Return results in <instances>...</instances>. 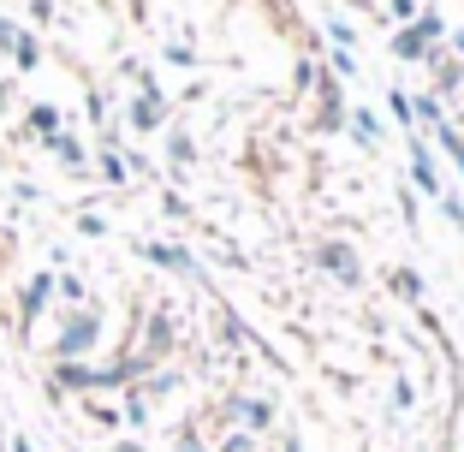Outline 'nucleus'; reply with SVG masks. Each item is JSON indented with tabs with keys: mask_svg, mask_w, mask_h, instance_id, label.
I'll use <instances>...</instances> for the list:
<instances>
[{
	"mask_svg": "<svg viewBox=\"0 0 464 452\" xmlns=\"http://www.w3.org/2000/svg\"><path fill=\"white\" fill-rule=\"evenodd\" d=\"M90 340H96V322H72L66 328V351H83Z\"/></svg>",
	"mask_w": 464,
	"mask_h": 452,
	"instance_id": "f03ea898",
	"label": "nucleus"
},
{
	"mask_svg": "<svg viewBox=\"0 0 464 452\" xmlns=\"http://www.w3.org/2000/svg\"><path fill=\"white\" fill-rule=\"evenodd\" d=\"M0 42H6V48H13V54L24 60V66H30V60H36V42H30V36H18L13 24H0Z\"/></svg>",
	"mask_w": 464,
	"mask_h": 452,
	"instance_id": "f257e3e1",
	"label": "nucleus"
},
{
	"mask_svg": "<svg viewBox=\"0 0 464 452\" xmlns=\"http://www.w3.org/2000/svg\"><path fill=\"white\" fill-rule=\"evenodd\" d=\"M459 161H464V149H459Z\"/></svg>",
	"mask_w": 464,
	"mask_h": 452,
	"instance_id": "7ed1b4c3",
	"label": "nucleus"
}]
</instances>
